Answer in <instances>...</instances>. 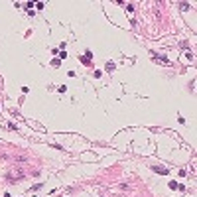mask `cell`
I'll return each mask as SVG.
<instances>
[{
    "label": "cell",
    "instance_id": "obj_1",
    "mask_svg": "<svg viewBox=\"0 0 197 197\" xmlns=\"http://www.w3.org/2000/svg\"><path fill=\"white\" fill-rule=\"evenodd\" d=\"M20 177H24V171H22V170H14V171L8 175V179H10V181H14V179H20Z\"/></svg>",
    "mask_w": 197,
    "mask_h": 197
},
{
    "label": "cell",
    "instance_id": "obj_2",
    "mask_svg": "<svg viewBox=\"0 0 197 197\" xmlns=\"http://www.w3.org/2000/svg\"><path fill=\"white\" fill-rule=\"evenodd\" d=\"M154 61H160V63H164V65H170V59H166V57H158V55H154Z\"/></svg>",
    "mask_w": 197,
    "mask_h": 197
},
{
    "label": "cell",
    "instance_id": "obj_3",
    "mask_svg": "<svg viewBox=\"0 0 197 197\" xmlns=\"http://www.w3.org/2000/svg\"><path fill=\"white\" fill-rule=\"evenodd\" d=\"M152 170H154V171H158V173H162V175H166V173H168V170H166V168H158V166H154Z\"/></svg>",
    "mask_w": 197,
    "mask_h": 197
}]
</instances>
